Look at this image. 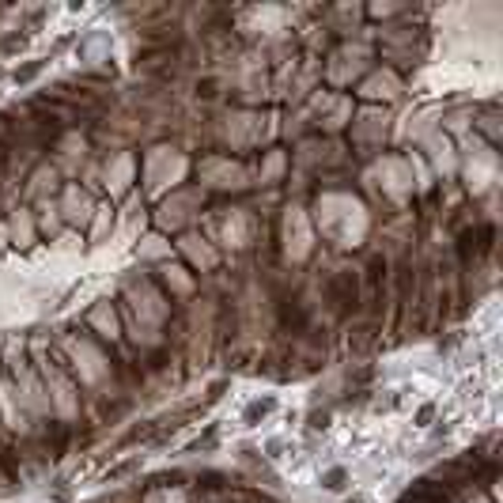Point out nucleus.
<instances>
[{
	"label": "nucleus",
	"instance_id": "f257e3e1",
	"mask_svg": "<svg viewBox=\"0 0 503 503\" xmlns=\"http://www.w3.org/2000/svg\"><path fill=\"white\" fill-rule=\"evenodd\" d=\"M99 159H103V197L122 204L136 190V178H141V152L118 148V152H103Z\"/></svg>",
	"mask_w": 503,
	"mask_h": 503
},
{
	"label": "nucleus",
	"instance_id": "f03ea898",
	"mask_svg": "<svg viewBox=\"0 0 503 503\" xmlns=\"http://www.w3.org/2000/svg\"><path fill=\"white\" fill-rule=\"evenodd\" d=\"M80 326L87 337H95L103 349L110 352H118L125 345V337H122V314H118V300H110V295H99L95 303H91L80 318Z\"/></svg>",
	"mask_w": 503,
	"mask_h": 503
},
{
	"label": "nucleus",
	"instance_id": "7ed1b4c3",
	"mask_svg": "<svg viewBox=\"0 0 503 503\" xmlns=\"http://www.w3.org/2000/svg\"><path fill=\"white\" fill-rule=\"evenodd\" d=\"M417 152H424L420 159H428V167L436 171V178L443 182H459V144L450 141L443 129H431L417 141Z\"/></svg>",
	"mask_w": 503,
	"mask_h": 503
},
{
	"label": "nucleus",
	"instance_id": "20e7f679",
	"mask_svg": "<svg viewBox=\"0 0 503 503\" xmlns=\"http://www.w3.org/2000/svg\"><path fill=\"white\" fill-rule=\"evenodd\" d=\"M95 197H91L80 182H64L61 193H57V209H61V223L68 227V232H87L91 216H95Z\"/></svg>",
	"mask_w": 503,
	"mask_h": 503
},
{
	"label": "nucleus",
	"instance_id": "39448f33",
	"mask_svg": "<svg viewBox=\"0 0 503 503\" xmlns=\"http://www.w3.org/2000/svg\"><path fill=\"white\" fill-rule=\"evenodd\" d=\"M5 227H8V250L15 254H35L38 250V223H35V209L31 204H15L5 212Z\"/></svg>",
	"mask_w": 503,
	"mask_h": 503
},
{
	"label": "nucleus",
	"instance_id": "423d86ee",
	"mask_svg": "<svg viewBox=\"0 0 503 503\" xmlns=\"http://www.w3.org/2000/svg\"><path fill=\"white\" fill-rule=\"evenodd\" d=\"M356 95L360 99H368L371 106H386V110H390L401 95H405V80L398 76V73H390V68H375V73H368V76H363V84H360V91H356Z\"/></svg>",
	"mask_w": 503,
	"mask_h": 503
},
{
	"label": "nucleus",
	"instance_id": "0eeeda50",
	"mask_svg": "<svg viewBox=\"0 0 503 503\" xmlns=\"http://www.w3.org/2000/svg\"><path fill=\"white\" fill-rule=\"evenodd\" d=\"M152 281H155V288L163 291L171 303L190 300V295L197 291V272H190L182 261H163V265H155V269H152Z\"/></svg>",
	"mask_w": 503,
	"mask_h": 503
},
{
	"label": "nucleus",
	"instance_id": "6e6552de",
	"mask_svg": "<svg viewBox=\"0 0 503 503\" xmlns=\"http://www.w3.org/2000/svg\"><path fill=\"white\" fill-rule=\"evenodd\" d=\"M61 186H64V178L57 174V167L50 163V159H38V163L27 171V178H23V193H19V201H23V204L50 201V197L61 193Z\"/></svg>",
	"mask_w": 503,
	"mask_h": 503
},
{
	"label": "nucleus",
	"instance_id": "1a4fd4ad",
	"mask_svg": "<svg viewBox=\"0 0 503 503\" xmlns=\"http://www.w3.org/2000/svg\"><path fill=\"white\" fill-rule=\"evenodd\" d=\"M174 250H178V254H186V258H190V265H186L190 272H193V269L212 272V269L223 261V258H220V246H216V242H209L204 235H197V227H193V232H182Z\"/></svg>",
	"mask_w": 503,
	"mask_h": 503
},
{
	"label": "nucleus",
	"instance_id": "9d476101",
	"mask_svg": "<svg viewBox=\"0 0 503 503\" xmlns=\"http://www.w3.org/2000/svg\"><path fill=\"white\" fill-rule=\"evenodd\" d=\"M113 220H118V204L103 197V201L95 204V216H91L87 232H84V242H87V250H103V246L113 239Z\"/></svg>",
	"mask_w": 503,
	"mask_h": 503
},
{
	"label": "nucleus",
	"instance_id": "9b49d317",
	"mask_svg": "<svg viewBox=\"0 0 503 503\" xmlns=\"http://www.w3.org/2000/svg\"><path fill=\"white\" fill-rule=\"evenodd\" d=\"M133 254H136V261H141L144 269H155V265L171 261L174 246H171V239H167V235H159V232H152V227H148V232H144V239H136Z\"/></svg>",
	"mask_w": 503,
	"mask_h": 503
},
{
	"label": "nucleus",
	"instance_id": "f8f14e48",
	"mask_svg": "<svg viewBox=\"0 0 503 503\" xmlns=\"http://www.w3.org/2000/svg\"><path fill=\"white\" fill-rule=\"evenodd\" d=\"M35 209V223H38V239H57L61 232H64V223H61V209H57V197H50V201H38V204H31Z\"/></svg>",
	"mask_w": 503,
	"mask_h": 503
},
{
	"label": "nucleus",
	"instance_id": "ddd939ff",
	"mask_svg": "<svg viewBox=\"0 0 503 503\" xmlns=\"http://www.w3.org/2000/svg\"><path fill=\"white\" fill-rule=\"evenodd\" d=\"M284 167H288V155H284V148H269V152L261 155L258 182H261V186H277V182L284 178Z\"/></svg>",
	"mask_w": 503,
	"mask_h": 503
},
{
	"label": "nucleus",
	"instance_id": "4468645a",
	"mask_svg": "<svg viewBox=\"0 0 503 503\" xmlns=\"http://www.w3.org/2000/svg\"><path fill=\"white\" fill-rule=\"evenodd\" d=\"M45 68H50V57H31L27 64H15L12 73H8V80L15 84V87H27V84H35Z\"/></svg>",
	"mask_w": 503,
	"mask_h": 503
},
{
	"label": "nucleus",
	"instance_id": "2eb2a0df",
	"mask_svg": "<svg viewBox=\"0 0 503 503\" xmlns=\"http://www.w3.org/2000/svg\"><path fill=\"white\" fill-rule=\"evenodd\" d=\"M31 45V38L23 35L19 27H12V31H0V61L5 57H12V54H23Z\"/></svg>",
	"mask_w": 503,
	"mask_h": 503
},
{
	"label": "nucleus",
	"instance_id": "dca6fc26",
	"mask_svg": "<svg viewBox=\"0 0 503 503\" xmlns=\"http://www.w3.org/2000/svg\"><path fill=\"white\" fill-rule=\"evenodd\" d=\"M50 250H57V254H84L87 242H84V235H80V232H68V227H64V232L50 242Z\"/></svg>",
	"mask_w": 503,
	"mask_h": 503
},
{
	"label": "nucleus",
	"instance_id": "f3484780",
	"mask_svg": "<svg viewBox=\"0 0 503 503\" xmlns=\"http://www.w3.org/2000/svg\"><path fill=\"white\" fill-rule=\"evenodd\" d=\"M141 469V454H136V459H125V462H118L113 469H106V477H103V485H118V481H125L129 473H136Z\"/></svg>",
	"mask_w": 503,
	"mask_h": 503
},
{
	"label": "nucleus",
	"instance_id": "a211bd4d",
	"mask_svg": "<svg viewBox=\"0 0 503 503\" xmlns=\"http://www.w3.org/2000/svg\"><path fill=\"white\" fill-rule=\"evenodd\" d=\"M272 405H277V401H272V398H265V401L258 398L254 405H250V409H246V417H242V424H258V417L265 420V417L272 413Z\"/></svg>",
	"mask_w": 503,
	"mask_h": 503
},
{
	"label": "nucleus",
	"instance_id": "6ab92c4d",
	"mask_svg": "<svg viewBox=\"0 0 503 503\" xmlns=\"http://www.w3.org/2000/svg\"><path fill=\"white\" fill-rule=\"evenodd\" d=\"M345 481H349V473H345V469H326V473H322V488H330V492L345 488Z\"/></svg>",
	"mask_w": 503,
	"mask_h": 503
},
{
	"label": "nucleus",
	"instance_id": "aec40b11",
	"mask_svg": "<svg viewBox=\"0 0 503 503\" xmlns=\"http://www.w3.org/2000/svg\"><path fill=\"white\" fill-rule=\"evenodd\" d=\"M431 413H436V405H424V409H420V413H417V428H424V424L431 420Z\"/></svg>",
	"mask_w": 503,
	"mask_h": 503
},
{
	"label": "nucleus",
	"instance_id": "412c9836",
	"mask_svg": "<svg viewBox=\"0 0 503 503\" xmlns=\"http://www.w3.org/2000/svg\"><path fill=\"white\" fill-rule=\"evenodd\" d=\"M5 212H8V204H5V193H0V220H5Z\"/></svg>",
	"mask_w": 503,
	"mask_h": 503
},
{
	"label": "nucleus",
	"instance_id": "4be33fe9",
	"mask_svg": "<svg viewBox=\"0 0 503 503\" xmlns=\"http://www.w3.org/2000/svg\"><path fill=\"white\" fill-rule=\"evenodd\" d=\"M0 80H8V68L5 64H0Z\"/></svg>",
	"mask_w": 503,
	"mask_h": 503
},
{
	"label": "nucleus",
	"instance_id": "5701e85b",
	"mask_svg": "<svg viewBox=\"0 0 503 503\" xmlns=\"http://www.w3.org/2000/svg\"><path fill=\"white\" fill-rule=\"evenodd\" d=\"M345 503H363V496H352V499H345Z\"/></svg>",
	"mask_w": 503,
	"mask_h": 503
}]
</instances>
